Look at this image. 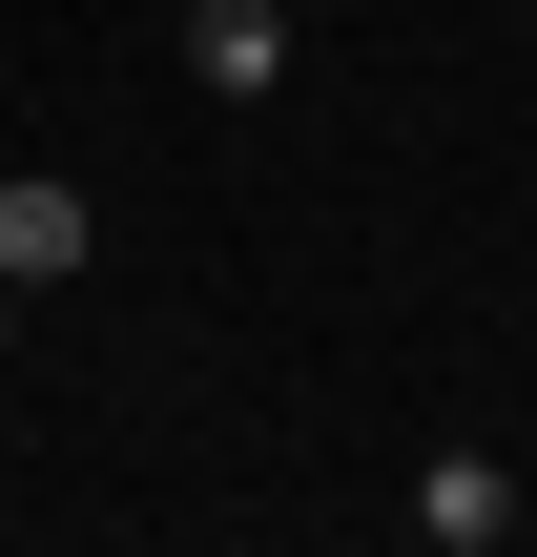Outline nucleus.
Here are the masks:
<instances>
[{
    "instance_id": "1",
    "label": "nucleus",
    "mask_w": 537,
    "mask_h": 557,
    "mask_svg": "<svg viewBox=\"0 0 537 557\" xmlns=\"http://www.w3.org/2000/svg\"><path fill=\"white\" fill-rule=\"evenodd\" d=\"M0 269H21V289H83V269H103V207H83L62 165H0Z\"/></svg>"
},
{
    "instance_id": "2",
    "label": "nucleus",
    "mask_w": 537,
    "mask_h": 557,
    "mask_svg": "<svg viewBox=\"0 0 537 557\" xmlns=\"http://www.w3.org/2000/svg\"><path fill=\"white\" fill-rule=\"evenodd\" d=\"M186 83L207 103H269L290 83V0H186Z\"/></svg>"
},
{
    "instance_id": "3",
    "label": "nucleus",
    "mask_w": 537,
    "mask_h": 557,
    "mask_svg": "<svg viewBox=\"0 0 537 557\" xmlns=\"http://www.w3.org/2000/svg\"><path fill=\"white\" fill-rule=\"evenodd\" d=\"M517 517H537V496H517V475H497V455H476V434H455V455L414 475V537H435V557H497V537H517Z\"/></svg>"
},
{
    "instance_id": "4",
    "label": "nucleus",
    "mask_w": 537,
    "mask_h": 557,
    "mask_svg": "<svg viewBox=\"0 0 537 557\" xmlns=\"http://www.w3.org/2000/svg\"><path fill=\"white\" fill-rule=\"evenodd\" d=\"M0 351H21V269H0Z\"/></svg>"
},
{
    "instance_id": "5",
    "label": "nucleus",
    "mask_w": 537,
    "mask_h": 557,
    "mask_svg": "<svg viewBox=\"0 0 537 557\" xmlns=\"http://www.w3.org/2000/svg\"><path fill=\"white\" fill-rule=\"evenodd\" d=\"M517 21H537V0H517Z\"/></svg>"
}]
</instances>
